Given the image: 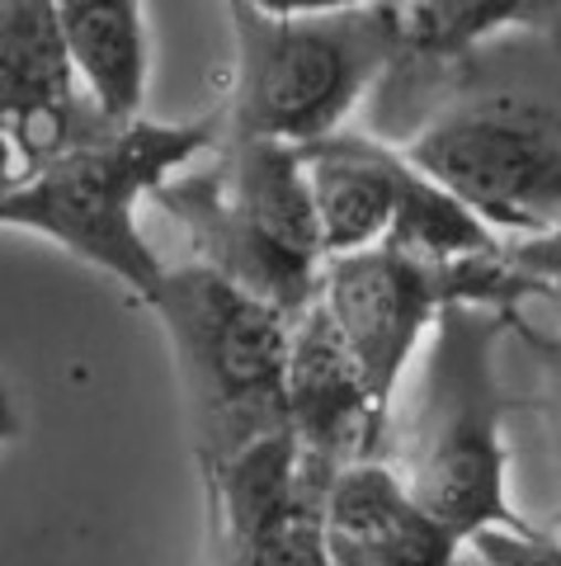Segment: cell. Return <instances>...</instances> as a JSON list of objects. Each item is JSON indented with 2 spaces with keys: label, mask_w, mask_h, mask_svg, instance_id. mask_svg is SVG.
<instances>
[{
  "label": "cell",
  "mask_w": 561,
  "mask_h": 566,
  "mask_svg": "<svg viewBox=\"0 0 561 566\" xmlns=\"http://www.w3.org/2000/svg\"><path fill=\"white\" fill-rule=\"evenodd\" d=\"M542 293L505 255L481 260H430L406 245H368V251L326 260L321 307L330 312L340 340L354 354L368 392L392 416L411 354L440 326L453 303L477 307H523Z\"/></svg>",
  "instance_id": "52a82bcc"
},
{
  "label": "cell",
  "mask_w": 561,
  "mask_h": 566,
  "mask_svg": "<svg viewBox=\"0 0 561 566\" xmlns=\"http://www.w3.org/2000/svg\"><path fill=\"white\" fill-rule=\"evenodd\" d=\"M297 151L307 166L326 260L354 255L382 241L430 260L505 255V241L477 212H467L448 189L420 175L392 142L345 128Z\"/></svg>",
  "instance_id": "ba28073f"
},
{
  "label": "cell",
  "mask_w": 561,
  "mask_h": 566,
  "mask_svg": "<svg viewBox=\"0 0 561 566\" xmlns=\"http://www.w3.org/2000/svg\"><path fill=\"white\" fill-rule=\"evenodd\" d=\"M232 81L218 128L222 137L311 147L349 128L354 109L388 76L401 39V6H226Z\"/></svg>",
  "instance_id": "277c9868"
},
{
  "label": "cell",
  "mask_w": 561,
  "mask_h": 566,
  "mask_svg": "<svg viewBox=\"0 0 561 566\" xmlns=\"http://www.w3.org/2000/svg\"><path fill=\"white\" fill-rule=\"evenodd\" d=\"M66 62L76 71L85 104L104 123H133L147 104V14L137 6H57Z\"/></svg>",
  "instance_id": "4fadbf2b"
},
{
  "label": "cell",
  "mask_w": 561,
  "mask_h": 566,
  "mask_svg": "<svg viewBox=\"0 0 561 566\" xmlns=\"http://www.w3.org/2000/svg\"><path fill=\"white\" fill-rule=\"evenodd\" d=\"M156 208L184 227L199 264L293 322L321 297L326 245L297 147L222 137L208 166L156 189Z\"/></svg>",
  "instance_id": "8992f818"
},
{
  "label": "cell",
  "mask_w": 561,
  "mask_h": 566,
  "mask_svg": "<svg viewBox=\"0 0 561 566\" xmlns=\"http://www.w3.org/2000/svg\"><path fill=\"white\" fill-rule=\"evenodd\" d=\"M486 566H561V543L538 528V534H477L467 543Z\"/></svg>",
  "instance_id": "9a60e30c"
},
{
  "label": "cell",
  "mask_w": 561,
  "mask_h": 566,
  "mask_svg": "<svg viewBox=\"0 0 561 566\" xmlns=\"http://www.w3.org/2000/svg\"><path fill=\"white\" fill-rule=\"evenodd\" d=\"M515 307L453 303L425 349V374L406 411H392L382 463L434 524L472 543L477 534H538L510 501V449L500 345Z\"/></svg>",
  "instance_id": "7a4b0ae2"
},
{
  "label": "cell",
  "mask_w": 561,
  "mask_h": 566,
  "mask_svg": "<svg viewBox=\"0 0 561 566\" xmlns=\"http://www.w3.org/2000/svg\"><path fill=\"white\" fill-rule=\"evenodd\" d=\"M218 142V114L189 123L147 114L133 123H99L0 199V227L47 237L76 260L95 264L99 274L118 279L137 303H147L170 264L147 241L137 208Z\"/></svg>",
  "instance_id": "3957f363"
},
{
  "label": "cell",
  "mask_w": 561,
  "mask_h": 566,
  "mask_svg": "<svg viewBox=\"0 0 561 566\" xmlns=\"http://www.w3.org/2000/svg\"><path fill=\"white\" fill-rule=\"evenodd\" d=\"M463 547L401 491L388 463L345 468L326 491L330 566H458Z\"/></svg>",
  "instance_id": "7c38bea8"
},
{
  "label": "cell",
  "mask_w": 561,
  "mask_h": 566,
  "mask_svg": "<svg viewBox=\"0 0 561 566\" xmlns=\"http://www.w3.org/2000/svg\"><path fill=\"white\" fill-rule=\"evenodd\" d=\"M24 180V161H20V147H14V133L0 123V199Z\"/></svg>",
  "instance_id": "e0dca14e"
},
{
  "label": "cell",
  "mask_w": 561,
  "mask_h": 566,
  "mask_svg": "<svg viewBox=\"0 0 561 566\" xmlns=\"http://www.w3.org/2000/svg\"><path fill=\"white\" fill-rule=\"evenodd\" d=\"M147 307L174 354L203 486L260 444L288 439L293 316L260 303L199 260L170 264Z\"/></svg>",
  "instance_id": "5b68a950"
},
{
  "label": "cell",
  "mask_w": 561,
  "mask_h": 566,
  "mask_svg": "<svg viewBox=\"0 0 561 566\" xmlns=\"http://www.w3.org/2000/svg\"><path fill=\"white\" fill-rule=\"evenodd\" d=\"M505 260L515 264L523 279H533L542 293L561 297V227L542 237H529V241H510L505 245Z\"/></svg>",
  "instance_id": "2e32d148"
},
{
  "label": "cell",
  "mask_w": 561,
  "mask_h": 566,
  "mask_svg": "<svg viewBox=\"0 0 561 566\" xmlns=\"http://www.w3.org/2000/svg\"><path fill=\"white\" fill-rule=\"evenodd\" d=\"M557 307H561V297H557ZM510 340L529 354V368H533L529 406L538 411L542 430H548L552 463H557V515H552L548 534L561 543V312H552L548 322H533V316H523V307H515Z\"/></svg>",
  "instance_id": "5bb4252c"
},
{
  "label": "cell",
  "mask_w": 561,
  "mask_h": 566,
  "mask_svg": "<svg viewBox=\"0 0 561 566\" xmlns=\"http://www.w3.org/2000/svg\"><path fill=\"white\" fill-rule=\"evenodd\" d=\"M326 482L274 439L208 482V566H330Z\"/></svg>",
  "instance_id": "9c48e42d"
},
{
  "label": "cell",
  "mask_w": 561,
  "mask_h": 566,
  "mask_svg": "<svg viewBox=\"0 0 561 566\" xmlns=\"http://www.w3.org/2000/svg\"><path fill=\"white\" fill-rule=\"evenodd\" d=\"M0 123L14 133L24 175L104 123L66 62L57 6L0 0Z\"/></svg>",
  "instance_id": "8fae6325"
},
{
  "label": "cell",
  "mask_w": 561,
  "mask_h": 566,
  "mask_svg": "<svg viewBox=\"0 0 561 566\" xmlns=\"http://www.w3.org/2000/svg\"><path fill=\"white\" fill-rule=\"evenodd\" d=\"M392 147L505 245L561 227V6L467 52Z\"/></svg>",
  "instance_id": "6da1fadb"
},
{
  "label": "cell",
  "mask_w": 561,
  "mask_h": 566,
  "mask_svg": "<svg viewBox=\"0 0 561 566\" xmlns=\"http://www.w3.org/2000/svg\"><path fill=\"white\" fill-rule=\"evenodd\" d=\"M14 434H20V406H14L6 378H0V444H10Z\"/></svg>",
  "instance_id": "ac0fdd59"
},
{
  "label": "cell",
  "mask_w": 561,
  "mask_h": 566,
  "mask_svg": "<svg viewBox=\"0 0 561 566\" xmlns=\"http://www.w3.org/2000/svg\"><path fill=\"white\" fill-rule=\"evenodd\" d=\"M388 420L317 297L293 322L288 349V439L297 463L326 486L354 463H382Z\"/></svg>",
  "instance_id": "30bf717a"
}]
</instances>
